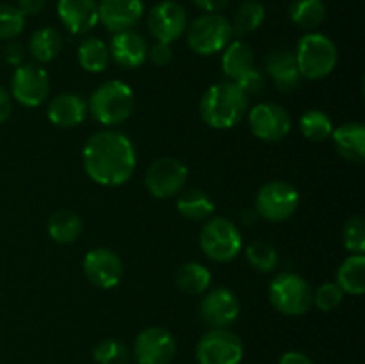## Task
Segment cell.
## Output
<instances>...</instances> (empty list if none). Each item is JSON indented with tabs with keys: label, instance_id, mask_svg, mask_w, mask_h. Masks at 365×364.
Wrapping results in <instances>:
<instances>
[{
	"label": "cell",
	"instance_id": "d6986e66",
	"mask_svg": "<svg viewBox=\"0 0 365 364\" xmlns=\"http://www.w3.org/2000/svg\"><path fill=\"white\" fill-rule=\"evenodd\" d=\"M109 54L120 66L139 68L148 57V43L135 31L116 32L110 39Z\"/></svg>",
	"mask_w": 365,
	"mask_h": 364
},
{
	"label": "cell",
	"instance_id": "44dd1931",
	"mask_svg": "<svg viewBox=\"0 0 365 364\" xmlns=\"http://www.w3.org/2000/svg\"><path fill=\"white\" fill-rule=\"evenodd\" d=\"M88 114V103L77 93H61L48 103L46 116L57 127H75L84 121Z\"/></svg>",
	"mask_w": 365,
	"mask_h": 364
},
{
	"label": "cell",
	"instance_id": "83f0119b",
	"mask_svg": "<svg viewBox=\"0 0 365 364\" xmlns=\"http://www.w3.org/2000/svg\"><path fill=\"white\" fill-rule=\"evenodd\" d=\"M63 49V38L52 27H41L29 39V52L38 63H48L56 59Z\"/></svg>",
	"mask_w": 365,
	"mask_h": 364
},
{
	"label": "cell",
	"instance_id": "ab89813d",
	"mask_svg": "<svg viewBox=\"0 0 365 364\" xmlns=\"http://www.w3.org/2000/svg\"><path fill=\"white\" fill-rule=\"evenodd\" d=\"M16 7L24 16H36L45 7V0H18Z\"/></svg>",
	"mask_w": 365,
	"mask_h": 364
},
{
	"label": "cell",
	"instance_id": "f546056e",
	"mask_svg": "<svg viewBox=\"0 0 365 364\" xmlns=\"http://www.w3.org/2000/svg\"><path fill=\"white\" fill-rule=\"evenodd\" d=\"M264 20H266V7L257 0H246L235 11L234 21H230L232 31L237 36H246L257 31Z\"/></svg>",
	"mask_w": 365,
	"mask_h": 364
},
{
	"label": "cell",
	"instance_id": "f6af8a7d",
	"mask_svg": "<svg viewBox=\"0 0 365 364\" xmlns=\"http://www.w3.org/2000/svg\"><path fill=\"white\" fill-rule=\"evenodd\" d=\"M257 216H259V214H257L255 209H245V211H242V214H241L242 221H245L246 225H252L253 221L257 220Z\"/></svg>",
	"mask_w": 365,
	"mask_h": 364
},
{
	"label": "cell",
	"instance_id": "4dcf8cb0",
	"mask_svg": "<svg viewBox=\"0 0 365 364\" xmlns=\"http://www.w3.org/2000/svg\"><path fill=\"white\" fill-rule=\"evenodd\" d=\"M289 18L302 29H316L327 18L323 0H294L289 7Z\"/></svg>",
	"mask_w": 365,
	"mask_h": 364
},
{
	"label": "cell",
	"instance_id": "bcb514c9",
	"mask_svg": "<svg viewBox=\"0 0 365 364\" xmlns=\"http://www.w3.org/2000/svg\"><path fill=\"white\" fill-rule=\"evenodd\" d=\"M134 364H139V363H134Z\"/></svg>",
	"mask_w": 365,
	"mask_h": 364
},
{
	"label": "cell",
	"instance_id": "ffe728a7",
	"mask_svg": "<svg viewBox=\"0 0 365 364\" xmlns=\"http://www.w3.org/2000/svg\"><path fill=\"white\" fill-rule=\"evenodd\" d=\"M266 70L269 77L273 79L277 89L284 93H292L302 84V75H299L298 64H296L294 52L287 49H274L267 56Z\"/></svg>",
	"mask_w": 365,
	"mask_h": 364
},
{
	"label": "cell",
	"instance_id": "b9f144b4",
	"mask_svg": "<svg viewBox=\"0 0 365 364\" xmlns=\"http://www.w3.org/2000/svg\"><path fill=\"white\" fill-rule=\"evenodd\" d=\"M13 111V102H11V95L4 86H0V125L11 116Z\"/></svg>",
	"mask_w": 365,
	"mask_h": 364
},
{
	"label": "cell",
	"instance_id": "f1b7e54d",
	"mask_svg": "<svg viewBox=\"0 0 365 364\" xmlns=\"http://www.w3.org/2000/svg\"><path fill=\"white\" fill-rule=\"evenodd\" d=\"M77 57L81 66L89 74H100L107 68L110 59L109 46L98 38H86L78 45Z\"/></svg>",
	"mask_w": 365,
	"mask_h": 364
},
{
	"label": "cell",
	"instance_id": "836d02e7",
	"mask_svg": "<svg viewBox=\"0 0 365 364\" xmlns=\"http://www.w3.org/2000/svg\"><path fill=\"white\" fill-rule=\"evenodd\" d=\"M25 16L16 6L0 4V39H13L24 32Z\"/></svg>",
	"mask_w": 365,
	"mask_h": 364
},
{
	"label": "cell",
	"instance_id": "ee69618b",
	"mask_svg": "<svg viewBox=\"0 0 365 364\" xmlns=\"http://www.w3.org/2000/svg\"><path fill=\"white\" fill-rule=\"evenodd\" d=\"M6 61L14 66H20L21 61H24V49L18 43H9L6 46Z\"/></svg>",
	"mask_w": 365,
	"mask_h": 364
},
{
	"label": "cell",
	"instance_id": "7402d4cb",
	"mask_svg": "<svg viewBox=\"0 0 365 364\" xmlns=\"http://www.w3.org/2000/svg\"><path fill=\"white\" fill-rule=\"evenodd\" d=\"M334 145L344 159L351 163L365 161V127L359 121L344 123L331 132Z\"/></svg>",
	"mask_w": 365,
	"mask_h": 364
},
{
	"label": "cell",
	"instance_id": "1f68e13d",
	"mask_svg": "<svg viewBox=\"0 0 365 364\" xmlns=\"http://www.w3.org/2000/svg\"><path fill=\"white\" fill-rule=\"evenodd\" d=\"M299 131L305 136L309 141H324V139L331 138L334 132V123H331L330 116L319 109H310L299 118Z\"/></svg>",
	"mask_w": 365,
	"mask_h": 364
},
{
	"label": "cell",
	"instance_id": "e0dca14e",
	"mask_svg": "<svg viewBox=\"0 0 365 364\" xmlns=\"http://www.w3.org/2000/svg\"><path fill=\"white\" fill-rule=\"evenodd\" d=\"M145 13L143 0H100L98 21L106 25L113 34L130 31Z\"/></svg>",
	"mask_w": 365,
	"mask_h": 364
},
{
	"label": "cell",
	"instance_id": "3957f363",
	"mask_svg": "<svg viewBox=\"0 0 365 364\" xmlns=\"http://www.w3.org/2000/svg\"><path fill=\"white\" fill-rule=\"evenodd\" d=\"M135 107L134 91L121 81H107L89 96L88 111L98 123L114 127L128 120Z\"/></svg>",
	"mask_w": 365,
	"mask_h": 364
},
{
	"label": "cell",
	"instance_id": "6da1fadb",
	"mask_svg": "<svg viewBox=\"0 0 365 364\" xmlns=\"http://www.w3.org/2000/svg\"><path fill=\"white\" fill-rule=\"evenodd\" d=\"M82 164L93 182L116 188L130 181L134 175L135 148L121 132L100 131L86 141Z\"/></svg>",
	"mask_w": 365,
	"mask_h": 364
},
{
	"label": "cell",
	"instance_id": "60d3db41",
	"mask_svg": "<svg viewBox=\"0 0 365 364\" xmlns=\"http://www.w3.org/2000/svg\"><path fill=\"white\" fill-rule=\"evenodd\" d=\"M228 2L230 0H192V4L205 13H220L228 6Z\"/></svg>",
	"mask_w": 365,
	"mask_h": 364
},
{
	"label": "cell",
	"instance_id": "7c38bea8",
	"mask_svg": "<svg viewBox=\"0 0 365 364\" xmlns=\"http://www.w3.org/2000/svg\"><path fill=\"white\" fill-rule=\"evenodd\" d=\"M250 131L257 139L274 143L282 141L291 132V114L273 102L257 103L248 114Z\"/></svg>",
	"mask_w": 365,
	"mask_h": 364
},
{
	"label": "cell",
	"instance_id": "603a6c76",
	"mask_svg": "<svg viewBox=\"0 0 365 364\" xmlns=\"http://www.w3.org/2000/svg\"><path fill=\"white\" fill-rule=\"evenodd\" d=\"M253 63H255V56H253V50L248 43L235 39L225 46L223 57H221V70L227 75L228 81H237L241 75L255 68Z\"/></svg>",
	"mask_w": 365,
	"mask_h": 364
},
{
	"label": "cell",
	"instance_id": "9c48e42d",
	"mask_svg": "<svg viewBox=\"0 0 365 364\" xmlns=\"http://www.w3.org/2000/svg\"><path fill=\"white\" fill-rule=\"evenodd\" d=\"M242 357L241 338L228 328H210L196 346L198 364H241Z\"/></svg>",
	"mask_w": 365,
	"mask_h": 364
},
{
	"label": "cell",
	"instance_id": "74e56055",
	"mask_svg": "<svg viewBox=\"0 0 365 364\" xmlns=\"http://www.w3.org/2000/svg\"><path fill=\"white\" fill-rule=\"evenodd\" d=\"M235 84L245 91L246 96L259 95L264 89V75L260 74L259 70H255V68H252V70L246 71L245 75H241V77L235 81Z\"/></svg>",
	"mask_w": 365,
	"mask_h": 364
},
{
	"label": "cell",
	"instance_id": "277c9868",
	"mask_svg": "<svg viewBox=\"0 0 365 364\" xmlns=\"http://www.w3.org/2000/svg\"><path fill=\"white\" fill-rule=\"evenodd\" d=\"M294 57L299 75L310 81H317L334 71L339 54L337 46L328 36L321 32H309L298 41Z\"/></svg>",
	"mask_w": 365,
	"mask_h": 364
},
{
	"label": "cell",
	"instance_id": "2e32d148",
	"mask_svg": "<svg viewBox=\"0 0 365 364\" xmlns=\"http://www.w3.org/2000/svg\"><path fill=\"white\" fill-rule=\"evenodd\" d=\"M239 300L230 289L220 288L207 293L200 303V316L210 328H227L237 320Z\"/></svg>",
	"mask_w": 365,
	"mask_h": 364
},
{
	"label": "cell",
	"instance_id": "4fadbf2b",
	"mask_svg": "<svg viewBox=\"0 0 365 364\" xmlns=\"http://www.w3.org/2000/svg\"><path fill=\"white\" fill-rule=\"evenodd\" d=\"M177 353V341L163 327H148L135 338L134 355L139 364H170Z\"/></svg>",
	"mask_w": 365,
	"mask_h": 364
},
{
	"label": "cell",
	"instance_id": "8992f818",
	"mask_svg": "<svg viewBox=\"0 0 365 364\" xmlns=\"http://www.w3.org/2000/svg\"><path fill=\"white\" fill-rule=\"evenodd\" d=\"M269 302L285 316H302L312 305V288L298 273H278L269 284Z\"/></svg>",
	"mask_w": 365,
	"mask_h": 364
},
{
	"label": "cell",
	"instance_id": "e575fe53",
	"mask_svg": "<svg viewBox=\"0 0 365 364\" xmlns=\"http://www.w3.org/2000/svg\"><path fill=\"white\" fill-rule=\"evenodd\" d=\"M93 357L98 364H125L128 359V350L116 339H106L96 346Z\"/></svg>",
	"mask_w": 365,
	"mask_h": 364
},
{
	"label": "cell",
	"instance_id": "4316f807",
	"mask_svg": "<svg viewBox=\"0 0 365 364\" xmlns=\"http://www.w3.org/2000/svg\"><path fill=\"white\" fill-rule=\"evenodd\" d=\"M212 282L209 268L200 263H185L177 271V285L182 293L191 296L203 295Z\"/></svg>",
	"mask_w": 365,
	"mask_h": 364
},
{
	"label": "cell",
	"instance_id": "9a60e30c",
	"mask_svg": "<svg viewBox=\"0 0 365 364\" xmlns=\"http://www.w3.org/2000/svg\"><path fill=\"white\" fill-rule=\"evenodd\" d=\"M84 275L100 289H113L123 277V261L110 248H93L86 253Z\"/></svg>",
	"mask_w": 365,
	"mask_h": 364
},
{
	"label": "cell",
	"instance_id": "cb8c5ba5",
	"mask_svg": "<svg viewBox=\"0 0 365 364\" xmlns=\"http://www.w3.org/2000/svg\"><path fill=\"white\" fill-rule=\"evenodd\" d=\"M335 284L342 289V293L349 295H362L365 291V257L364 253H353L337 271Z\"/></svg>",
	"mask_w": 365,
	"mask_h": 364
},
{
	"label": "cell",
	"instance_id": "484cf974",
	"mask_svg": "<svg viewBox=\"0 0 365 364\" xmlns=\"http://www.w3.org/2000/svg\"><path fill=\"white\" fill-rule=\"evenodd\" d=\"M48 236L59 245H70L81 236L82 220L73 211H57L48 218L46 223Z\"/></svg>",
	"mask_w": 365,
	"mask_h": 364
},
{
	"label": "cell",
	"instance_id": "7a4b0ae2",
	"mask_svg": "<svg viewBox=\"0 0 365 364\" xmlns=\"http://www.w3.org/2000/svg\"><path fill=\"white\" fill-rule=\"evenodd\" d=\"M248 111V96L232 81L210 86L200 100V116L209 127L227 131L235 127Z\"/></svg>",
	"mask_w": 365,
	"mask_h": 364
},
{
	"label": "cell",
	"instance_id": "52a82bcc",
	"mask_svg": "<svg viewBox=\"0 0 365 364\" xmlns=\"http://www.w3.org/2000/svg\"><path fill=\"white\" fill-rule=\"evenodd\" d=\"M200 246L209 259L216 263H228L241 252V232L228 218H212L200 232Z\"/></svg>",
	"mask_w": 365,
	"mask_h": 364
},
{
	"label": "cell",
	"instance_id": "f35d334b",
	"mask_svg": "<svg viewBox=\"0 0 365 364\" xmlns=\"http://www.w3.org/2000/svg\"><path fill=\"white\" fill-rule=\"evenodd\" d=\"M148 57L155 66H166L171 61V57H173V50H171L170 43L155 41L152 49L148 46Z\"/></svg>",
	"mask_w": 365,
	"mask_h": 364
},
{
	"label": "cell",
	"instance_id": "7bdbcfd3",
	"mask_svg": "<svg viewBox=\"0 0 365 364\" xmlns=\"http://www.w3.org/2000/svg\"><path fill=\"white\" fill-rule=\"evenodd\" d=\"M278 364H314L312 359L309 355H305L303 352H296V350H291V352H285L284 355L280 357Z\"/></svg>",
	"mask_w": 365,
	"mask_h": 364
},
{
	"label": "cell",
	"instance_id": "30bf717a",
	"mask_svg": "<svg viewBox=\"0 0 365 364\" xmlns=\"http://www.w3.org/2000/svg\"><path fill=\"white\" fill-rule=\"evenodd\" d=\"M189 177L187 166L175 157H160L153 161L145 175V186L155 198L164 200L177 196Z\"/></svg>",
	"mask_w": 365,
	"mask_h": 364
},
{
	"label": "cell",
	"instance_id": "8d00e7d4",
	"mask_svg": "<svg viewBox=\"0 0 365 364\" xmlns=\"http://www.w3.org/2000/svg\"><path fill=\"white\" fill-rule=\"evenodd\" d=\"M344 246L351 253L365 252V220L362 216H353L344 225Z\"/></svg>",
	"mask_w": 365,
	"mask_h": 364
},
{
	"label": "cell",
	"instance_id": "8fae6325",
	"mask_svg": "<svg viewBox=\"0 0 365 364\" xmlns=\"http://www.w3.org/2000/svg\"><path fill=\"white\" fill-rule=\"evenodd\" d=\"M50 93V79L45 68L36 63L20 64L11 79V96L25 107H38Z\"/></svg>",
	"mask_w": 365,
	"mask_h": 364
},
{
	"label": "cell",
	"instance_id": "5bb4252c",
	"mask_svg": "<svg viewBox=\"0 0 365 364\" xmlns=\"http://www.w3.org/2000/svg\"><path fill=\"white\" fill-rule=\"evenodd\" d=\"M148 29L157 41L171 45L187 29V13L175 0H163L150 11Z\"/></svg>",
	"mask_w": 365,
	"mask_h": 364
},
{
	"label": "cell",
	"instance_id": "5b68a950",
	"mask_svg": "<svg viewBox=\"0 0 365 364\" xmlns=\"http://www.w3.org/2000/svg\"><path fill=\"white\" fill-rule=\"evenodd\" d=\"M187 45L200 56L221 52L232 41V24L220 13H205L187 24Z\"/></svg>",
	"mask_w": 365,
	"mask_h": 364
},
{
	"label": "cell",
	"instance_id": "d4e9b609",
	"mask_svg": "<svg viewBox=\"0 0 365 364\" xmlns=\"http://www.w3.org/2000/svg\"><path fill=\"white\" fill-rule=\"evenodd\" d=\"M177 209L187 220L202 221L214 213L216 206L212 198L202 189H187L184 193H178Z\"/></svg>",
	"mask_w": 365,
	"mask_h": 364
},
{
	"label": "cell",
	"instance_id": "d590c367",
	"mask_svg": "<svg viewBox=\"0 0 365 364\" xmlns=\"http://www.w3.org/2000/svg\"><path fill=\"white\" fill-rule=\"evenodd\" d=\"M342 298H344V293L335 282L319 285L316 293H312V303L323 313H330V310L337 309L342 303Z\"/></svg>",
	"mask_w": 365,
	"mask_h": 364
},
{
	"label": "cell",
	"instance_id": "ba28073f",
	"mask_svg": "<svg viewBox=\"0 0 365 364\" xmlns=\"http://www.w3.org/2000/svg\"><path fill=\"white\" fill-rule=\"evenodd\" d=\"M299 193L285 181L266 182L255 196V211L267 221H285L298 211Z\"/></svg>",
	"mask_w": 365,
	"mask_h": 364
},
{
	"label": "cell",
	"instance_id": "d6a6232c",
	"mask_svg": "<svg viewBox=\"0 0 365 364\" xmlns=\"http://www.w3.org/2000/svg\"><path fill=\"white\" fill-rule=\"evenodd\" d=\"M246 259L255 270L269 273L278 264V252L271 243L255 241L246 248Z\"/></svg>",
	"mask_w": 365,
	"mask_h": 364
},
{
	"label": "cell",
	"instance_id": "ac0fdd59",
	"mask_svg": "<svg viewBox=\"0 0 365 364\" xmlns=\"http://www.w3.org/2000/svg\"><path fill=\"white\" fill-rule=\"evenodd\" d=\"M57 14L71 34H86L98 24L96 0H59Z\"/></svg>",
	"mask_w": 365,
	"mask_h": 364
}]
</instances>
